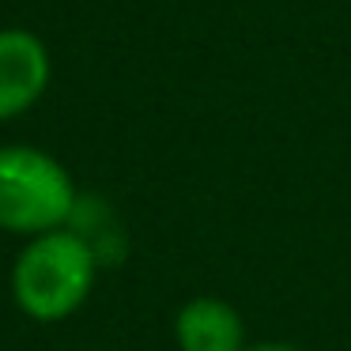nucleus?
<instances>
[{
  "label": "nucleus",
  "instance_id": "1",
  "mask_svg": "<svg viewBox=\"0 0 351 351\" xmlns=\"http://www.w3.org/2000/svg\"><path fill=\"white\" fill-rule=\"evenodd\" d=\"M99 280V253L91 238L72 227L27 238L12 265V302L38 325H57L84 310Z\"/></svg>",
  "mask_w": 351,
  "mask_h": 351
},
{
  "label": "nucleus",
  "instance_id": "5",
  "mask_svg": "<svg viewBox=\"0 0 351 351\" xmlns=\"http://www.w3.org/2000/svg\"><path fill=\"white\" fill-rule=\"evenodd\" d=\"M242 351H306V348H298L291 340H257V343H245Z\"/></svg>",
  "mask_w": 351,
  "mask_h": 351
},
{
  "label": "nucleus",
  "instance_id": "4",
  "mask_svg": "<svg viewBox=\"0 0 351 351\" xmlns=\"http://www.w3.org/2000/svg\"><path fill=\"white\" fill-rule=\"evenodd\" d=\"M174 343L178 351H242L250 340L238 306L219 295H193L174 313Z\"/></svg>",
  "mask_w": 351,
  "mask_h": 351
},
{
  "label": "nucleus",
  "instance_id": "3",
  "mask_svg": "<svg viewBox=\"0 0 351 351\" xmlns=\"http://www.w3.org/2000/svg\"><path fill=\"white\" fill-rule=\"evenodd\" d=\"M49 46L27 27H0V121H16L49 91Z\"/></svg>",
  "mask_w": 351,
  "mask_h": 351
},
{
  "label": "nucleus",
  "instance_id": "2",
  "mask_svg": "<svg viewBox=\"0 0 351 351\" xmlns=\"http://www.w3.org/2000/svg\"><path fill=\"white\" fill-rule=\"evenodd\" d=\"M80 212V189L57 155L34 144L0 147V230L38 238L61 230Z\"/></svg>",
  "mask_w": 351,
  "mask_h": 351
}]
</instances>
